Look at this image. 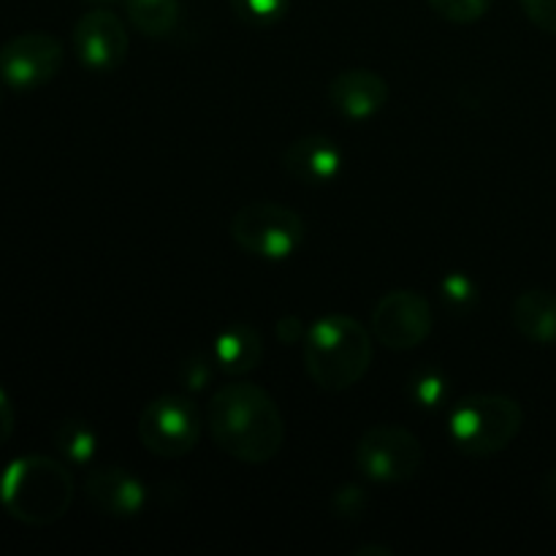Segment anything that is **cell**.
Masks as SVG:
<instances>
[{"mask_svg":"<svg viewBox=\"0 0 556 556\" xmlns=\"http://www.w3.org/2000/svg\"><path fill=\"white\" fill-rule=\"evenodd\" d=\"M87 3H96V5H109V3H117V0H87Z\"/></svg>","mask_w":556,"mask_h":556,"instance_id":"26","label":"cell"},{"mask_svg":"<svg viewBox=\"0 0 556 556\" xmlns=\"http://www.w3.org/2000/svg\"><path fill=\"white\" fill-rule=\"evenodd\" d=\"M342 150L337 147L334 139L320 134L302 136V139L291 141L282 152V166L291 174L296 182L304 185H326L342 172Z\"/></svg>","mask_w":556,"mask_h":556,"instance_id":"12","label":"cell"},{"mask_svg":"<svg viewBox=\"0 0 556 556\" xmlns=\"http://www.w3.org/2000/svg\"><path fill=\"white\" fill-rule=\"evenodd\" d=\"M201 421L195 407L182 396H161L139 416V440L161 459H179L199 445Z\"/></svg>","mask_w":556,"mask_h":556,"instance_id":"7","label":"cell"},{"mask_svg":"<svg viewBox=\"0 0 556 556\" xmlns=\"http://www.w3.org/2000/svg\"><path fill=\"white\" fill-rule=\"evenodd\" d=\"M432 304L416 291H391L372 313V334L391 351H413L432 334Z\"/></svg>","mask_w":556,"mask_h":556,"instance_id":"9","label":"cell"},{"mask_svg":"<svg viewBox=\"0 0 556 556\" xmlns=\"http://www.w3.org/2000/svg\"><path fill=\"white\" fill-rule=\"evenodd\" d=\"M413 396L424 407H438L445 396V380L434 372H424L421 378L413 380Z\"/></svg>","mask_w":556,"mask_h":556,"instance_id":"21","label":"cell"},{"mask_svg":"<svg viewBox=\"0 0 556 556\" xmlns=\"http://www.w3.org/2000/svg\"><path fill=\"white\" fill-rule=\"evenodd\" d=\"M264 356V342L255 329L244 324H233L223 329L215 340V358L223 372L248 375L253 372Z\"/></svg>","mask_w":556,"mask_h":556,"instance_id":"15","label":"cell"},{"mask_svg":"<svg viewBox=\"0 0 556 556\" xmlns=\"http://www.w3.org/2000/svg\"><path fill=\"white\" fill-rule=\"evenodd\" d=\"M85 492L90 503L112 519H134L147 503L144 486L119 467H98L87 472Z\"/></svg>","mask_w":556,"mask_h":556,"instance_id":"11","label":"cell"},{"mask_svg":"<svg viewBox=\"0 0 556 556\" xmlns=\"http://www.w3.org/2000/svg\"><path fill=\"white\" fill-rule=\"evenodd\" d=\"M239 20L250 27H269L286 16L288 0H231Z\"/></svg>","mask_w":556,"mask_h":556,"instance_id":"18","label":"cell"},{"mask_svg":"<svg viewBox=\"0 0 556 556\" xmlns=\"http://www.w3.org/2000/svg\"><path fill=\"white\" fill-rule=\"evenodd\" d=\"M128 9V20L139 33L150 38H166L177 27L179 3L177 0H123Z\"/></svg>","mask_w":556,"mask_h":556,"instance_id":"16","label":"cell"},{"mask_svg":"<svg viewBox=\"0 0 556 556\" xmlns=\"http://www.w3.org/2000/svg\"><path fill=\"white\" fill-rule=\"evenodd\" d=\"M424 445L405 427H372L356 445V467L378 483H405L421 470Z\"/></svg>","mask_w":556,"mask_h":556,"instance_id":"6","label":"cell"},{"mask_svg":"<svg viewBox=\"0 0 556 556\" xmlns=\"http://www.w3.org/2000/svg\"><path fill=\"white\" fill-rule=\"evenodd\" d=\"M231 237L244 253L266 261H282L304 242V220L286 204L258 201L233 215Z\"/></svg>","mask_w":556,"mask_h":556,"instance_id":"5","label":"cell"},{"mask_svg":"<svg viewBox=\"0 0 556 556\" xmlns=\"http://www.w3.org/2000/svg\"><path fill=\"white\" fill-rule=\"evenodd\" d=\"M63 58L52 33H22L0 47V79L14 90H36L60 74Z\"/></svg>","mask_w":556,"mask_h":556,"instance_id":"8","label":"cell"},{"mask_svg":"<svg viewBox=\"0 0 556 556\" xmlns=\"http://www.w3.org/2000/svg\"><path fill=\"white\" fill-rule=\"evenodd\" d=\"M74 476L52 456H20L0 476V505L27 527H49L74 503Z\"/></svg>","mask_w":556,"mask_h":556,"instance_id":"2","label":"cell"},{"mask_svg":"<svg viewBox=\"0 0 556 556\" xmlns=\"http://www.w3.org/2000/svg\"><path fill=\"white\" fill-rule=\"evenodd\" d=\"M206 418L217 448L244 465H266L286 443L280 407L255 383H228L217 389Z\"/></svg>","mask_w":556,"mask_h":556,"instance_id":"1","label":"cell"},{"mask_svg":"<svg viewBox=\"0 0 556 556\" xmlns=\"http://www.w3.org/2000/svg\"><path fill=\"white\" fill-rule=\"evenodd\" d=\"M440 296H443L445 307L454 313H467L478 304V286L467 275H448L440 286Z\"/></svg>","mask_w":556,"mask_h":556,"instance_id":"19","label":"cell"},{"mask_svg":"<svg viewBox=\"0 0 556 556\" xmlns=\"http://www.w3.org/2000/svg\"><path fill=\"white\" fill-rule=\"evenodd\" d=\"M514 324L525 340L538 345L556 342V296L543 288L525 291L514 302Z\"/></svg>","mask_w":556,"mask_h":556,"instance_id":"14","label":"cell"},{"mask_svg":"<svg viewBox=\"0 0 556 556\" xmlns=\"http://www.w3.org/2000/svg\"><path fill=\"white\" fill-rule=\"evenodd\" d=\"M527 20L556 36V0H521Z\"/></svg>","mask_w":556,"mask_h":556,"instance_id":"22","label":"cell"},{"mask_svg":"<svg viewBox=\"0 0 556 556\" xmlns=\"http://www.w3.org/2000/svg\"><path fill=\"white\" fill-rule=\"evenodd\" d=\"M541 500L548 510L556 516V470L548 472L541 483Z\"/></svg>","mask_w":556,"mask_h":556,"instance_id":"24","label":"cell"},{"mask_svg":"<svg viewBox=\"0 0 556 556\" xmlns=\"http://www.w3.org/2000/svg\"><path fill=\"white\" fill-rule=\"evenodd\" d=\"M54 445H58V451L68 462H74V465H85V462H90L92 454H96L98 440L87 424L63 421L58 424V429H54Z\"/></svg>","mask_w":556,"mask_h":556,"instance_id":"17","label":"cell"},{"mask_svg":"<svg viewBox=\"0 0 556 556\" xmlns=\"http://www.w3.org/2000/svg\"><path fill=\"white\" fill-rule=\"evenodd\" d=\"M14 424H16V413L14 405H11V396L0 389V445H5L14 434Z\"/></svg>","mask_w":556,"mask_h":556,"instance_id":"23","label":"cell"},{"mask_svg":"<svg viewBox=\"0 0 556 556\" xmlns=\"http://www.w3.org/2000/svg\"><path fill=\"white\" fill-rule=\"evenodd\" d=\"M434 11H438L443 20L459 22V25H467V22H476L492 9L494 0H427Z\"/></svg>","mask_w":556,"mask_h":556,"instance_id":"20","label":"cell"},{"mask_svg":"<svg viewBox=\"0 0 556 556\" xmlns=\"http://www.w3.org/2000/svg\"><path fill=\"white\" fill-rule=\"evenodd\" d=\"M74 49L92 71H114L128 58V30L109 9H92L76 22Z\"/></svg>","mask_w":556,"mask_h":556,"instance_id":"10","label":"cell"},{"mask_svg":"<svg viewBox=\"0 0 556 556\" xmlns=\"http://www.w3.org/2000/svg\"><path fill=\"white\" fill-rule=\"evenodd\" d=\"M277 337H280L282 342H296L299 337H302V326H299L296 318H282L280 324H277Z\"/></svg>","mask_w":556,"mask_h":556,"instance_id":"25","label":"cell"},{"mask_svg":"<svg viewBox=\"0 0 556 556\" xmlns=\"http://www.w3.org/2000/svg\"><path fill=\"white\" fill-rule=\"evenodd\" d=\"M519 402L503 394H478L459 402L451 413V438L465 454L492 456L508 448L521 432Z\"/></svg>","mask_w":556,"mask_h":556,"instance_id":"4","label":"cell"},{"mask_svg":"<svg viewBox=\"0 0 556 556\" xmlns=\"http://www.w3.org/2000/svg\"><path fill=\"white\" fill-rule=\"evenodd\" d=\"M372 362L369 331L351 315H326L304 334V367L324 391H345Z\"/></svg>","mask_w":556,"mask_h":556,"instance_id":"3","label":"cell"},{"mask_svg":"<svg viewBox=\"0 0 556 556\" xmlns=\"http://www.w3.org/2000/svg\"><path fill=\"white\" fill-rule=\"evenodd\" d=\"M329 101L342 117L369 119L389 103V85L375 71L353 68L331 81Z\"/></svg>","mask_w":556,"mask_h":556,"instance_id":"13","label":"cell"}]
</instances>
